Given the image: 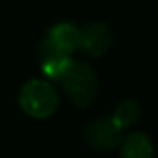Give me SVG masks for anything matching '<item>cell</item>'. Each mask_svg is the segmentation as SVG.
I'll return each mask as SVG.
<instances>
[{"mask_svg":"<svg viewBox=\"0 0 158 158\" xmlns=\"http://www.w3.org/2000/svg\"><path fill=\"white\" fill-rule=\"evenodd\" d=\"M19 104L26 114L44 119L56 112L60 99L51 83L44 80H31L21 89Z\"/></svg>","mask_w":158,"mask_h":158,"instance_id":"7a4b0ae2","label":"cell"},{"mask_svg":"<svg viewBox=\"0 0 158 158\" xmlns=\"http://www.w3.org/2000/svg\"><path fill=\"white\" fill-rule=\"evenodd\" d=\"M44 39L56 49V51L63 53V55H72L77 48H78L80 41V29L75 27L70 22H60V24L53 26L44 36Z\"/></svg>","mask_w":158,"mask_h":158,"instance_id":"8992f818","label":"cell"},{"mask_svg":"<svg viewBox=\"0 0 158 158\" xmlns=\"http://www.w3.org/2000/svg\"><path fill=\"white\" fill-rule=\"evenodd\" d=\"M123 158H153V144L150 138L143 133H133L124 138Z\"/></svg>","mask_w":158,"mask_h":158,"instance_id":"52a82bcc","label":"cell"},{"mask_svg":"<svg viewBox=\"0 0 158 158\" xmlns=\"http://www.w3.org/2000/svg\"><path fill=\"white\" fill-rule=\"evenodd\" d=\"M83 138L94 150L110 151L123 139V127L114 121V117H99L85 126Z\"/></svg>","mask_w":158,"mask_h":158,"instance_id":"3957f363","label":"cell"},{"mask_svg":"<svg viewBox=\"0 0 158 158\" xmlns=\"http://www.w3.org/2000/svg\"><path fill=\"white\" fill-rule=\"evenodd\" d=\"M39 61H41L43 73L49 78L60 82V78L66 73V70L70 68L73 60L68 55L56 51L46 39H43L39 43Z\"/></svg>","mask_w":158,"mask_h":158,"instance_id":"5b68a950","label":"cell"},{"mask_svg":"<svg viewBox=\"0 0 158 158\" xmlns=\"http://www.w3.org/2000/svg\"><path fill=\"white\" fill-rule=\"evenodd\" d=\"M60 83L70 99L80 107H87L89 104H92L99 87L95 72L85 61H72L66 73L60 78Z\"/></svg>","mask_w":158,"mask_h":158,"instance_id":"6da1fadb","label":"cell"},{"mask_svg":"<svg viewBox=\"0 0 158 158\" xmlns=\"http://www.w3.org/2000/svg\"><path fill=\"white\" fill-rule=\"evenodd\" d=\"M112 43V32L104 22H90L80 29L78 48L90 56H102Z\"/></svg>","mask_w":158,"mask_h":158,"instance_id":"277c9868","label":"cell"},{"mask_svg":"<svg viewBox=\"0 0 158 158\" xmlns=\"http://www.w3.org/2000/svg\"><path fill=\"white\" fill-rule=\"evenodd\" d=\"M139 116H141V109H139V106H138V102L127 99V100H123V102L116 107L112 117L124 129V127H129V126H133V124H136L138 119H139Z\"/></svg>","mask_w":158,"mask_h":158,"instance_id":"ba28073f","label":"cell"}]
</instances>
